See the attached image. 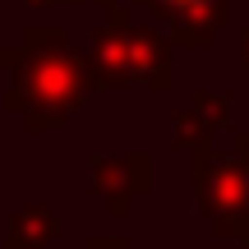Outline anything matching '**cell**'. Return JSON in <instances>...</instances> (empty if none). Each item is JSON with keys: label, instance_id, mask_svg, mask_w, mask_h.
<instances>
[{"label": "cell", "instance_id": "13", "mask_svg": "<svg viewBox=\"0 0 249 249\" xmlns=\"http://www.w3.org/2000/svg\"><path fill=\"white\" fill-rule=\"evenodd\" d=\"M245 249H249V240H245Z\"/></svg>", "mask_w": 249, "mask_h": 249}, {"label": "cell", "instance_id": "11", "mask_svg": "<svg viewBox=\"0 0 249 249\" xmlns=\"http://www.w3.org/2000/svg\"><path fill=\"white\" fill-rule=\"evenodd\" d=\"M240 65L249 70V23H245V33H240Z\"/></svg>", "mask_w": 249, "mask_h": 249}, {"label": "cell", "instance_id": "9", "mask_svg": "<svg viewBox=\"0 0 249 249\" xmlns=\"http://www.w3.org/2000/svg\"><path fill=\"white\" fill-rule=\"evenodd\" d=\"M231 152L249 166V129H235V134H231Z\"/></svg>", "mask_w": 249, "mask_h": 249}, {"label": "cell", "instance_id": "5", "mask_svg": "<svg viewBox=\"0 0 249 249\" xmlns=\"http://www.w3.org/2000/svg\"><path fill=\"white\" fill-rule=\"evenodd\" d=\"M124 14L116 9L107 28L92 33V46H88V79L92 88H129V46H124Z\"/></svg>", "mask_w": 249, "mask_h": 249}, {"label": "cell", "instance_id": "10", "mask_svg": "<svg viewBox=\"0 0 249 249\" xmlns=\"http://www.w3.org/2000/svg\"><path fill=\"white\" fill-rule=\"evenodd\" d=\"M88 249H129V245L120 235H97V240H88Z\"/></svg>", "mask_w": 249, "mask_h": 249}, {"label": "cell", "instance_id": "2", "mask_svg": "<svg viewBox=\"0 0 249 249\" xmlns=\"http://www.w3.org/2000/svg\"><path fill=\"white\" fill-rule=\"evenodd\" d=\"M194 194L217 235L249 240V166L235 152H213V143L194 152Z\"/></svg>", "mask_w": 249, "mask_h": 249}, {"label": "cell", "instance_id": "4", "mask_svg": "<svg viewBox=\"0 0 249 249\" xmlns=\"http://www.w3.org/2000/svg\"><path fill=\"white\" fill-rule=\"evenodd\" d=\"M148 180H152V161L143 152H129V157H97L92 161V189L107 198L111 217L129 213V198L148 194Z\"/></svg>", "mask_w": 249, "mask_h": 249}, {"label": "cell", "instance_id": "1", "mask_svg": "<svg viewBox=\"0 0 249 249\" xmlns=\"http://www.w3.org/2000/svg\"><path fill=\"white\" fill-rule=\"evenodd\" d=\"M88 60L74 51H14L9 55V88H5V111L23 116L28 129H46V124H65L70 111L88 97Z\"/></svg>", "mask_w": 249, "mask_h": 249}, {"label": "cell", "instance_id": "8", "mask_svg": "<svg viewBox=\"0 0 249 249\" xmlns=\"http://www.w3.org/2000/svg\"><path fill=\"white\" fill-rule=\"evenodd\" d=\"M231 92H194V102H189V111H194V120L203 124L208 134L226 129L231 124Z\"/></svg>", "mask_w": 249, "mask_h": 249}, {"label": "cell", "instance_id": "6", "mask_svg": "<svg viewBox=\"0 0 249 249\" xmlns=\"http://www.w3.org/2000/svg\"><path fill=\"white\" fill-rule=\"evenodd\" d=\"M124 46H129V83L166 92L171 88V37H161L157 28H129Z\"/></svg>", "mask_w": 249, "mask_h": 249}, {"label": "cell", "instance_id": "3", "mask_svg": "<svg viewBox=\"0 0 249 249\" xmlns=\"http://www.w3.org/2000/svg\"><path fill=\"white\" fill-rule=\"evenodd\" d=\"M176 46H208L226 23V0H139Z\"/></svg>", "mask_w": 249, "mask_h": 249}, {"label": "cell", "instance_id": "12", "mask_svg": "<svg viewBox=\"0 0 249 249\" xmlns=\"http://www.w3.org/2000/svg\"><path fill=\"white\" fill-rule=\"evenodd\" d=\"M37 5H51V0H37Z\"/></svg>", "mask_w": 249, "mask_h": 249}, {"label": "cell", "instance_id": "7", "mask_svg": "<svg viewBox=\"0 0 249 249\" xmlns=\"http://www.w3.org/2000/svg\"><path fill=\"white\" fill-rule=\"evenodd\" d=\"M55 235H60V217H55L51 208H42V203H28L23 213L9 222L5 249H46Z\"/></svg>", "mask_w": 249, "mask_h": 249}]
</instances>
